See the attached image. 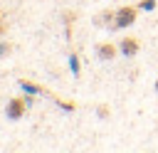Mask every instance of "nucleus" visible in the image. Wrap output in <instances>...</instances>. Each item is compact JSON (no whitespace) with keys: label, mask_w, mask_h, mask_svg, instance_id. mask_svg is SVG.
I'll list each match as a JSON object with an SVG mask.
<instances>
[{"label":"nucleus","mask_w":158,"mask_h":153,"mask_svg":"<svg viewBox=\"0 0 158 153\" xmlns=\"http://www.w3.org/2000/svg\"><path fill=\"white\" fill-rule=\"evenodd\" d=\"M136 20H138V5H121L118 10H114V22H111V27H114V30H123V27L136 25Z\"/></svg>","instance_id":"1"},{"label":"nucleus","mask_w":158,"mask_h":153,"mask_svg":"<svg viewBox=\"0 0 158 153\" xmlns=\"http://www.w3.org/2000/svg\"><path fill=\"white\" fill-rule=\"evenodd\" d=\"M32 104V94H22V96H12L7 104H5V116L10 121H20L25 114H27V106Z\"/></svg>","instance_id":"2"},{"label":"nucleus","mask_w":158,"mask_h":153,"mask_svg":"<svg viewBox=\"0 0 158 153\" xmlns=\"http://www.w3.org/2000/svg\"><path fill=\"white\" fill-rule=\"evenodd\" d=\"M118 52L123 57H136L141 52V39L138 37H123V39H118Z\"/></svg>","instance_id":"3"},{"label":"nucleus","mask_w":158,"mask_h":153,"mask_svg":"<svg viewBox=\"0 0 158 153\" xmlns=\"http://www.w3.org/2000/svg\"><path fill=\"white\" fill-rule=\"evenodd\" d=\"M116 54H121L116 42H99V44H96V57H99L101 62H111Z\"/></svg>","instance_id":"4"},{"label":"nucleus","mask_w":158,"mask_h":153,"mask_svg":"<svg viewBox=\"0 0 158 153\" xmlns=\"http://www.w3.org/2000/svg\"><path fill=\"white\" fill-rule=\"evenodd\" d=\"M20 86H22L27 94H49L44 86H40V84H32L30 79H20Z\"/></svg>","instance_id":"5"},{"label":"nucleus","mask_w":158,"mask_h":153,"mask_svg":"<svg viewBox=\"0 0 158 153\" xmlns=\"http://www.w3.org/2000/svg\"><path fill=\"white\" fill-rule=\"evenodd\" d=\"M69 67H72V74H74V76H79V57H77L74 52L69 54Z\"/></svg>","instance_id":"6"},{"label":"nucleus","mask_w":158,"mask_h":153,"mask_svg":"<svg viewBox=\"0 0 158 153\" xmlns=\"http://www.w3.org/2000/svg\"><path fill=\"white\" fill-rule=\"evenodd\" d=\"M156 7V0H141L138 2V10H153Z\"/></svg>","instance_id":"7"},{"label":"nucleus","mask_w":158,"mask_h":153,"mask_svg":"<svg viewBox=\"0 0 158 153\" xmlns=\"http://www.w3.org/2000/svg\"><path fill=\"white\" fill-rule=\"evenodd\" d=\"M10 49H12V47H10L7 42H0V57H5V54H10Z\"/></svg>","instance_id":"8"},{"label":"nucleus","mask_w":158,"mask_h":153,"mask_svg":"<svg viewBox=\"0 0 158 153\" xmlns=\"http://www.w3.org/2000/svg\"><path fill=\"white\" fill-rule=\"evenodd\" d=\"M96 114H99L101 118H106V116H109L111 111H109V106H99V109H96Z\"/></svg>","instance_id":"9"},{"label":"nucleus","mask_w":158,"mask_h":153,"mask_svg":"<svg viewBox=\"0 0 158 153\" xmlns=\"http://www.w3.org/2000/svg\"><path fill=\"white\" fill-rule=\"evenodd\" d=\"M5 32H7V25H5V22H0V37H2Z\"/></svg>","instance_id":"10"},{"label":"nucleus","mask_w":158,"mask_h":153,"mask_svg":"<svg viewBox=\"0 0 158 153\" xmlns=\"http://www.w3.org/2000/svg\"><path fill=\"white\" fill-rule=\"evenodd\" d=\"M2 20H5V12H2V10H0V22H2Z\"/></svg>","instance_id":"11"},{"label":"nucleus","mask_w":158,"mask_h":153,"mask_svg":"<svg viewBox=\"0 0 158 153\" xmlns=\"http://www.w3.org/2000/svg\"><path fill=\"white\" fill-rule=\"evenodd\" d=\"M153 86H156V91H158V79H156V84H153Z\"/></svg>","instance_id":"12"}]
</instances>
